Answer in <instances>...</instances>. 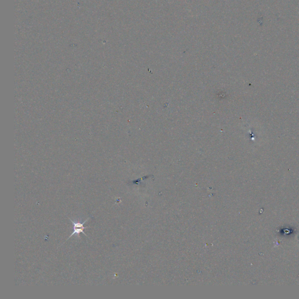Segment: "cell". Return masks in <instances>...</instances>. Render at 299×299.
Returning a JSON list of instances; mask_svg holds the SVG:
<instances>
[{
  "mask_svg": "<svg viewBox=\"0 0 299 299\" xmlns=\"http://www.w3.org/2000/svg\"><path fill=\"white\" fill-rule=\"evenodd\" d=\"M69 219H70V220L73 223V230H74V231H73V233L70 235V236L69 237V239H67V240H69L71 237H72L74 235H77V236L79 237L80 233H82L83 234H84L87 236V235H86V234L84 233V229L88 228V227H84V224L88 221V220L89 219V218H87V219L85 221H84V222L82 223L79 222H75L73 221V220H71V218H69Z\"/></svg>",
  "mask_w": 299,
  "mask_h": 299,
  "instance_id": "cell-1",
  "label": "cell"
}]
</instances>
